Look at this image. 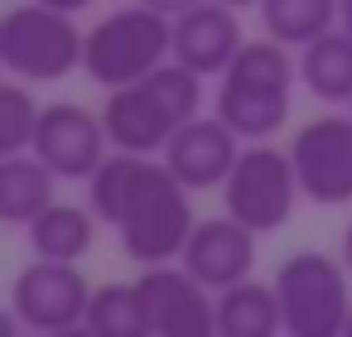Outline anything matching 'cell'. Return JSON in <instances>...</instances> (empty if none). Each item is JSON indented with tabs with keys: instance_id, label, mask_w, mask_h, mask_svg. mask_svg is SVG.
Returning <instances> with one entry per match:
<instances>
[{
	"instance_id": "obj_28",
	"label": "cell",
	"mask_w": 352,
	"mask_h": 337,
	"mask_svg": "<svg viewBox=\"0 0 352 337\" xmlns=\"http://www.w3.org/2000/svg\"><path fill=\"white\" fill-rule=\"evenodd\" d=\"M347 116H352V106H347Z\"/></svg>"
},
{
	"instance_id": "obj_25",
	"label": "cell",
	"mask_w": 352,
	"mask_h": 337,
	"mask_svg": "<svg viewBox=\"0 0 352 337\" xmlns=\"http://www.w3.org/2000/svg\"><path fill=\"white\" fill-rule=\"evenodd\" d=\"M342 30L352 34V0H342Z\"/></svg>"
},
{
	"instance_id": "obj_12",
	"label": "cell",
	"mask_w": 352,
	"mask_h": 337,
	"mask_svg": "<svg viewBox=\"0 0 352 337\" xmlns=\"http://www.w3.org/2000/svg\"><path fill=\"white\" fill-rule=\"evenodd\" d=\"M241 44V20L222 0H198L193 10L174 15V58L203 78H222Z\"/></svg>"
},
{
	"instance_id": "obj_5",
	"label": "cell",
	"mask_w": 352,
	"mask_h": 337,
	"mask_svg": "<svg viewBox=\"0 0 352 337\" xmlns=\"http://www.w3.org/2000/svg\"><path fill=\"white\" fill-rule=\"evenodd\" d=\"M347 265L323 255V251H299L275 270V294L285 313L289 337H338L347 332L352 318V294H347Z\"/></svg>"
},
{
	"instance_id": "obj_19",
	"label": "cell",
	"mask_w": 352,
	"mask_h": 337,
	"mask_svg": "<svg viewBox=\"0 0 352 337\" xmlns=\"http://www.w3.org/2000/svg\"><path fill=\"white\" fill-rule=\"evenodd\" d=\"M261 25L280 44L304 49L342 25V0H261Z\"/></svg>"
},
{
	"instance_id": "obj_23",
	"label": "cell",
	"mask_w": 352,
	"mask_h": 337,
	"mask_svg": "<svg viewBox=\"0 0 352 337\" xmlns=\"http://www.w3.org/2000/svg\"><path fill=\"white\" fill-rule=\"evenodd\" d=\"M44 5H54V10H68V15H82L87 5H97V0H44Z\"/></svg>"
},
{
	"instance_id": "obj_13",
	"label": "cell",
	"mask_w": 352,
	"mask_h": 337,
	"mask_svg": "<svg viewBox=\"0 0 352 337\" xmlns=\"http://www.w3.org/2000/svg\"><path fill=\"white\" fill-rule=\"evenodd\" d=\"M179 260L217 294V289H227L236 279H251V270H256V231L246 222H236L232 212L212 217V222H198Z\"/></svg>"
},
{
	"instance_id": "obj_2",
	"label": "cell",
	"mask_w": 352,
	"mask_h": 337,
	"mask_svg": "<svg viewBox=\"0 0 352 337\" xmlns=\"http://www.w3.org/2000/svg\"><path fill=\"white\" fill-rule=\"evenodd\" d=\"M299 82V63L289 58V44L275 34L246 39L236 58L227 63L217 82V116L241 135V140H270L289 121V92Z\"/></svg>"
},
{
	"instance_id": "obj_8",
	"label": "cell",
	"mask_w": 352,
	"mask_h": 337,
	"mask_svg": "<svg viewBox=\"0 0 352 337\" xmlns=\"http://www.w3.org/2000/svg\"><path fill=\"white\" fill-rule=\"evenodd\" d=\"M140 308L150 332L160 337H212L217 332V294L179 260V265H145L135 275Z\"/></svg>"
},
{
	"instance_id": "obj_21",
	"label": "cell",
	"mask_w": 352,
	"mask_h": 337,
	"mask_svg": "<svg viewBox=\"0 0 352 337\" xmlns=\"http://www.w3.org/2000/svg\"><path fill=\"white\" fill-rule=\"evenodd\" d=\"M39 111L34 97H30V82L10 78L6 87H0V116H6V130H0V150L6 154H20L34 145V126H39Z\"/></svg>"
},
{
	"instance_id": "obj_10",
	"label": "cell",
	"mask_w": 352,
	"mask_h": 337,
	"mask_svg": "<svg viewBox=\"0 0 352 337\" xmlns=\"http://www.w3.org/2000/svg\"><path fill=\"white\" fill-rule=\"evenodd\" d=\"M58 178H92L102 169V159L111 154V135L102 111H87L78 102H54L39 111L34 126V145H30Z\"/></svg>"
},
{
	"instance_id": "obj_11",
	"label": "cell",
	"mask_w": 352,
	"mask_h": 337,
	"mask_svg": "<svg viewBox=\"0 0 352 337\" xmlns=\"http://www.w3.org/2000/svg\"><path fill=\"white\" fill-rule=\"evenodd\" d=\"M236 154H241V135L212 111V116L184 121V126L169 135V145H164L160 159L179 174V183H184L188 193H203V188H222V183H227Z\"/></svg>"
},
{
	"instance_id": "obj_18",
	"label": "cell",
	"mask_w": 352,
	"mask_h": 337,
	"mask_svg": "<svg viewBox=\"0 0 352 337\" xmlns=\"http://www.w3.org/2000/svg\"><path fill=\"white\" fill-rule=\"evenodd\" d=\"M217 332L222 337H270V332H285V313H280L275 284L236 279V284L217 289Z\"/></svg>"
},
{
	"instance_id": "obj_20",
	"label": "cell",
	"mask_w": 352,
	"mask_h": 337,
	"mask_svg": "<svg viewBox=\"0 0 352 337\" xmlns=\"http://www.w3.org/2000/svg\"><path fill=\"white\" fill-rule=\"evenodd\" d=\"M87 332L97 337H145V308H140V289L135 279H111L102 289H92V308H87Z\"/></svg>"
},
{
	"instance_id": "obj_16",
	"label": "cell",
	"mask_w": 352,
	"mask_h": 337,
	"mask_svg": "<svg viewBox=\"0 0 352 337\" xmlns=\"http://www.w3.org/2000/svg\"><path fill=\"white\" fill-rule=\"evenodd\" d=\"M54 188H58V174L34 150L6 154V164H0V217L10 226H30L54 202Z\"/></svg>"
},
{
	"instance_id": "obj_1",
	"label": "cell",
	"mask_w": 352,
	"mask_h": 337,
	"mask_svg": "<svg viewBox=\"0 0 352 337\" xmlns=\"http://www.w3.org/2000/svg\"><path fill=\"white\" fill-rule=\"evenodd\" d=\"M87 202L107 226H116L126 255L140 265L179 260L198 226L188 188L155 154L111 150L102 159V169L87 178Z\"/></svg>"
},
{
	"instance_id": "obj_9",
	"label": "cell",
	"mask_w": 352,
	"mask_h": 337,
	"mask_svg": "<svg viewBox=\"0 0 352 337\" xmlns=\"http://www.w3.org/2000/svg\"><path fill=\"white\" fill-rule=\"evenodd\" d=\"M289 159L299 174V188L318 207L352 202V116H314L294 130Z\"/></svg>"
},
{
	"instance_id": "obj_27",
	"label": "cell",
	"mask_w": 352,
	"mask_h": 337,
	"mask_svg": "<svg viewBox=\"0 0 352 337\" xmlns=\"http://www.w3.org/2000/svg\"><path fill=\"white\" fill-rule=\"evenodd\" d=\"M347 332H352V318H347Z\"/></svg>"
},
{
	"instance_id": "obj_3",
	"label": "cell",
	"mask_w": 352,
	"mask_h": 337,
	"mask_svg": "<svg viewBox=\"0 0 352 337\" xmlns=\"http://www.w3.org/2000/svg\"><path fill=\"white\" fill-rule=\"evenodd\" d=\"M164 58H174V20L135 0V5L102 15L87 30L82 73L111 92V87H131V82L150 78Z\"/></svg>"
},
{
	"instance_id": "obj_7",
	"label": "cell",
	"mask_w": 352,
	"mask_h": 337,
	"mask_svg": "<svg viewBox=\"0 0 352 337\" xmlns=\"http://www.w3.org/2000/svg\"><path fill=\"white\" fill-rule=\"evenodd\" d=\"M92 284L78 260H44L34 255L10 284V318L30 332H73L87 323Z\"/></svg>"
},
{
	"instance_id": "obj_15",
	"label": "cell",
	"mask_w": 352,
	"mask_h": 337,
	"mask_svg": "<svg viewBox=\"0 0 352 337\" xmlns=\"http://www.w3.org/2000/svg\"><path fill=\"white\" fill-rule=\"evenodd\" d=\"M97 212H92V202L87 207H78V202H49L30 226H25V236H30V251L34 255H44V260H82L87 251H92V241H97Z\"/></svg>"
},
{
	"instance_id": "obj_6",
	"label": "cell",
	"mask_w": 352,
	"mask_h": 337,
	"mask_svg": "<svg viewBox=\"0 0 352 337\" xmlns=\"http://www.w3.org/2000/svg\"><path fill=\"white\" fill-rule=\"evenodd\" d=\"M304 198L299 188V174H294V159L289 150H275V145H241L227 183H222V207L246 222L256 236H275L289 217H294V202Z\"/></svg>"
},
{
	"instance_id": "obj_4",
	"label": "cell",
	"mask_w": 352,
	"mask_h": 337,
	"mask_svg": "<svg viewBox=\"0 0 352 337\" xmlns=\"http://www.w3.org/2000/svg\"><path fill=\"white\" fill-rule=\"evenodd\" d=\"M82 49L87 34L78 30V20L68 10L44 5V0H25L0 20V63L30 87L63 82L73 68H82Z\"/></svg>"
},
{
	"instance_id": "obj_22",
	"label": "cell",
	"mask_w": 352,
	"mask_h": 337,
	"mask_svg": "<svg viewBox=\"0 0 352 337\" xmlns=\"http://www.w3.org/2000/svg\"><path fill=\"white\" fill-rule=\"evenodd\" d=\"M140 5H150V10H160V15H184V10H193L198 5V0H140Z\"/></svg>"
},
{
	"instance_id": "obj_24",
	"label": "cell",
	"mask_w": 352,
	"mask_h": 337,
	"mask_svg": "<svg viewBox=\"0 0 352 337\" xmlns=\"http://www.w3.org/2000/svg\"><path fill=\"white\" fill-rule=\"evenodd\" d=\"M342 265L352 270V222H347V231H342Z\"/></svg>"
},
{
	"instance_id": "obj_17",
	"label": "cell",
	"mask_w": 352,
	"mask_h": 337,
	"mask_svg": "<svg viewBox=\"0 0 352 337\" xmlns=\"http://www.w3.org/2000/svg\"><path fill=\"white\" fill-rule=\"evenodd\" d=\"M299 82L328 106H352V34L342 25L299 49Z\"/></svg>"
},
{
	"instance_id": "obj_26",
	"label": "cell",
	"mask_w": 352,
	"mask_h": 337,
	"mask_svg": "<svg viewBox=\"0 0 352 337\" xmlns=\"http://www.w3.org/2000/svg\"><path fill=\"white\" fill-rule=\"evenodd\" d=\"M222 5H232V10H246V5H261V0H222Z\"/></svg>"
},
{
	"instance_id": "obj_14",
	"label": "cell",
	"mask_w": 352,
	"mask_h": 337,
	"mask_svg": "<svg viewBox=\"0 0 352 337\" xmlns=\"http://www.w3.org/2000/svg\"><path fill=\"white\" fill-rule=\"evenodd\" d=\"M102 121H107L111 150H131V154H164L169 135L179 130L160 111V102L145 92V82L111 87V97L102 102Z\"/></svg>"
}]
</instances>
